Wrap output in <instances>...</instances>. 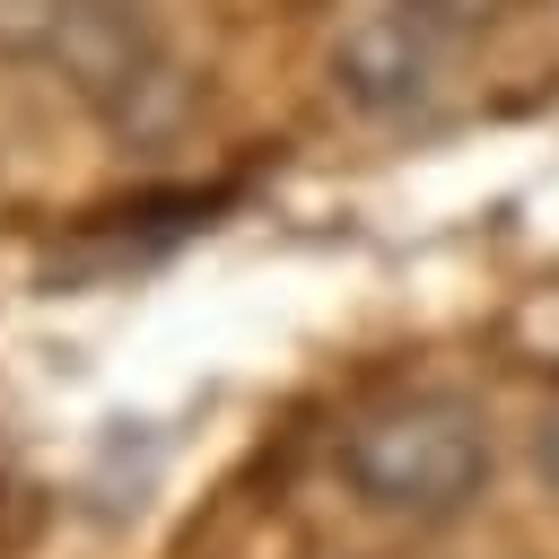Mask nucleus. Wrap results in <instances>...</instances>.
<instances>
[{
	"mask_svg": "<svg viewBox=\"0 0 559 559\" xmlns=\"http://www.w3.org/2000/svg\"><path fill=\"white\" fill-rule=\"evenodd\" d=\"M341 480L367 515L393 524H445L489 489V428L463 393H402L376 402L341 437Z\"/></svg>",
	"mask_w": 559,
	"mask_h": 559,
	"instance_id": "f03ea898",
	"label": "nucleus"
},
{
	"mask_svg": "<svg viewBox=\"0 0 559 559\" xmlns=\"http://www.w3.org/2000/svg\"><path fill=\"white\" fill-rule=\"evenodd\" d=\"M542 472H550V480H559V411H550V419H542Z\"/></svg>",
	"mask_w": 559,
	"mask_h": 559,
	"instance_id": "39448f33",
	"label": "nucleus"
},
{
	"mask_svg": "<svg viewBox=\"0 0 559 559\" xmlns=\"http://www.w3.org/2000/svg\"><path fill=\"white\" fill-rule=\"evenodd\" d=\"M332 87L367 114V122H411L437 105L445 87V26L402 9V0H376L358 9L341 35H332Z\"/></svg>",
	"mask_w": 559,
	"mask_h": 559,
	"instance_id": "7ed1b4c3",
	"label": "nucleus"
},
{
	"mask_svg": "<svg viewBox=\"0 0 559 559\" xmlns=\"http://www.w3.org/2000/svg\"><path fill=\"white\" fill-rule=\"evenodd\" d=\"M0 52L61 70L105 131H157L183 114V70L140 0H0Z\"/></svg>",
	"mask_w": 559,
	"mask_h": 559,
	"instance_id": "f257e3e1",
	"label": "nucleus"
},
{
	"mask_svg": "<svg viewBox=\"0 0 559 559\" xmlns=\"http://www.w3.org/2000/svg\"><path fill=\"white\" fill-rule=\"evenodd\" d=\"M402 9H419V17H437L445 35H472V26H489L507 0H402Z\"/></svg>",
	"mask_w": 559,
	"mask_h": 559,
	"instance_id": "20e7f679",
	"label": "nucleus"
}]
</instances>
